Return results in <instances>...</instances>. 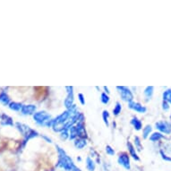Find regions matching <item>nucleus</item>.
Listing matches in <instances>:
<instances>
[{"label": "nucleus", "instance_id": "3", "mask_svg": "<svg viewBox=\"0 0 171 171\" xmlns=\"http://www.w3.org/2000/svg\"><path fill=\"white\" fill-rule=\"evenodd\" d=\"M117 89L119 91L120 96L124 101H126V102H128V103L131 101H134V95L127 87H125V86L119 87L118 86V87H117Z\"/></svg>", "mask_w": 171, "mask_h": 171}, {"label": "nucleus", "instance_id": "4", "mask_svg": "<svg viewBox=\"0 0 171 171\" xmlns=\"http://www.w3.org/2000/svg\"><path fill=\"white\" fill-rule=\"evenodd\" d=\"M156 128L159 130L160 132L169 134L171 133V125L168 122L166 121H159L155 124Z\"/></svg>", "mask_w": 171, "mask_h": 171}, {"label": "nucleus", "instance_id": "30", "mask_svg": "<svg viewBox=\"0 0 171 171\" xmlns=\"http://www.w3.org/2000/svg\"><path fill=\"white\" fill-rule=\"evenodd\" d=\"M104 90H105V91H107V93H108V94L109 93V92H108V87H106V86H105V87H104Z\"/></svg>", "mask_w": 171, "mask_h": 171}, {"label": "nucleus", "instance_id": "24", "mask_svg": "<svg viewBox=\"0 0 171 171\" xmlns=\"http://www.w3.org/2000/svg\"><path fill=\"white\" fill-rule=\"evenodd\" d=\"M134 144H135V148L137 149L138 152H141L142 149V146L141 144V141H140L138 136H135L134 137Z\"/></svg>", "mask_w": 171, "mask_h": 171}, {"label": "nucleus", "instance_id": "6", "mask_svg": "<svg viewBox=\"0 0 171 171\" xmlns=\"http://www.w3.org/2000/svg\"><path fill=\"white\" fill-rule=\"evenodd\" d=\"M128 107H129V108L133 109V110L138 112V113H142V114L145 113L147 111V108L144 106H142L140 103H138V102H134V101L129 102Z\"/></svg>", "mask_w": 171, "mask_h": 171}, {"label": "nucleus", "instance_id": "15", "mask_svg": "<svg viewBox=\"0 0 171 171\" xmlns=\"http://www.w3.org/2000/svg\"><path fill=\"white\" fill-rule=\"evenodd\" d=\"M163 101L171 104V89H168L167 91L163 92Z\"/></svg>", "mask_w": 171, "mask_h": 171}, {"label": "nucleus", "instance_id": "2", "mask_svg": "<svg viewBox=\"0 0 171 171\" xmlns=\"http://www.w3.org/2000/svg\"><path fill=\"white\" fill-rule=\"evenodd\" d=\"M33 119L37 124L40 126H52L53 119L51 118V116L49 113H47L46 111H39V112L34 113Z\"/></svg>", "mask_w": 171, "mask_h": 171}, {"label": "nucleus", "instance_id": "17", "mask_svg": "<svg viewBox=\"0 0 171 171\" xmlns=\"http://www.w3.org/2000/svg\"><path fill=\"white\" fill-rule=\"evenodd\" d=\"M9 108H10V109H12V110H13V111H19L22 109L23 105L21 103H18V102H11L10 105H9Z\"/></svg>", "mask_w": 171, "mask_h": 171}, {"label": "nucleus", "instance_id": "14", "mask_svg": "<svg viewBox=\"0 0 171 171\" xmlns=\"http://www.w3.org/2000/svg\"><path fill=\"white\" fill-rule=\"evenodd\" d=\"M1 125L2 126H13V120L10 117L6 116L5 114H4L2 116V121H1Z\"/></svg>", "mask_w": 171, "mask_h": 171}, {"label": "nucleus", "instance_id": "29", "mask_svg": "<svg viewBox=\"0 0 171 171\" xmlns=\"http://www.w3.org/2000/svg\"><path fill=\"white\" fill-rule=\"evenodd\" d=\"M43 138H44V139H46V140L47 141V142H51V139H49V138H47V136H43Z\"/></svg>", "mask_w": 171, "mask_h": 171}, {"label": "nucleus", "instance_id": "18", "mask_svg": "<svg viewBox=\"0 0 171 171\" xmlns=\"http://www.w3.org/2000/svg\"><path fill=\"white\" fill-rule=\"evenodd\" d=\"M162 138H163V134H161V133H154L150 137V140L152 142H158Z\"/></svg>", "mask_w": 171, "mask_h": 171}, {"label": "nucleus", "instance_id": "12", "mask_svg": "<svg viewBox=\"0 0 171 171\" xmlns=\"http://www.w3.org/2000/svg\"><path fill=\"white\" fill-rule=\"evenodd\" d=\"M0 103H2L3 105L6 106V105H10V98L8 97V95L5 93V92H2L0 94Z\"/></svg>", "mask_w": 171, "mask_h": 171}, {"label": "nucleus", "instance_id": "23", "mask_svg": "<svg viewBox=\"0 0 171 171\" xmlns=\"http://www.w3.org/2000/svg\"><path fill=\"white\" fill-rule=\"evenodd\" d=\"M109 97H108V95L107 94V93H105V92H102L101 93V96H100V100H101V102L103 104H108V102H109Z\"/></svg>", "mask_w": 171, "mask_h": 171}, {"label": "nucleus", "instance_id": "26", "mask_svg": "<svg viewBox=\"0 0 171 171\" xmlns=\"http://www.w3.org/2000/svg\"><path fill=\"white\" fill-rule=\"evenodd\" d=\"M160 155H161V158H162V160H166V161H171V158L170 157H168V155H166L165 153L163 152V150H160Z\"/></svg>", "mask_w": 171, "mask_h": 171}, {"label": "nucleus", "instance_id": "20", "mask_svg": "<svg viewBox=\"0 0 171 171\" xmlns=\"http://www.w3.org/2000/svg\"><path fill=\"white\" fill-rule=\"evenodd\" d=\"M121 110H122L121 104L119 103V102H117V103H116V106H115L114 109H113V114L115 116H118L121 113Z\"/></svg>", "mask_w": 171, "mask_h": 171}, {"label": "nucleus", "instance_id": "9", "mask_svg": "<svg viewBox=\"0 0 171 171\" xmlns=\"http://www.w3.org/2000/svg\"><path fill=\"white\" fill-rule=\"evenodd\" d=\"M127 148H128V152H129L130 156H131L134 160L139 161V160H140V158L138 157L137 153H136V150H135L134 147L133 146V144H132V143L130 142H127Z\"/></svg>", "mask_w": 171, "mask_h": 171}, {"label": "nucleus", "instance_id": "5", "mask_svg": "<svg viewBox=\"0 0 171 171\" xmlns=\"http://www.w3.org/2000/svg\"><path fill=\"white\" fill-rule=\"evenodd\" d=\"M118 162L119 163V165H121L123 168H125L126 169L129 170L131 168V164H130V158L128 154L126 153H121L119 154L118 158Z\"/></svg>", "mask_w": 171, "mask_h": 171}, {"label": "nucleus", "instance_id": "27", "mask_svg": "<svg viewBox=\"0 0 171 171\" xmlns=\"http://www.w3.org/2000/svg\"><path fill=\"white\" fill-rule=\"evenodd\" d=\"M78 98H79V100H80V102H81V105H85V100H84L83 95L81 94V93H79V94H78Z\"/></svg>", "mask_w": 171, "mask_h": 171}, {"label": "nucleus", "instance_id": "19", "mask_svg": "<svg viewBox=\"0 0 171 171\" xmlns=\"http://www.w3.org/2000/svg\"><path fill=\"white\" fill-rule=\"evenodd\" d=\"M152 126H146L144 128H143L142 130V137L144 138V139H147L148 138V136L150 135V132H152Z\"/></svg>", "mask_w": 171, "mask_h": 171}, {"label": "nucleus", "instance_id": "7", "mask_svg": "<svg viewBox=\"0 0 171 171\" xmlns=\"http://www.w3.org/2000/svg\"><path fill=\"white\" fill-rule=\"evenodd\" d=\"M73 101H74V97H73V88L71 89L70 92H68V94L66 96V99L65 100V106L67 109L71 108L73 107Z\"/></svg>", "mask_w": 171, "mask_h": 171}, {"label": "nucleus", "instance_id": "28", "mask_svg": "<svg viewBox=\"0 0 171 171\" xmlns=\"http://www.w3.org/2000/svg\"><path fill=\"white\" fill-rule=\"evenodd\" d=\"M162 108H163V109H164V110H165V111L168 110V109H169L168 103H167L166 101H163V103H162Z\"/></svg>", "mask_w": 171, "mask_h": 171}, {"label": "nucleus", "instance_id": "8", "mask_svg": "<svg viewBox=\"0 0 171 171\" xmlns=\"http://www.w3.org/2000/svg\"><path fill=\"white\" fill-rule=\"evenodd\" d=\"M36 111V106L35 105H23L21 109V112L23 115H34Z\"/></svg>", "mask_w": 171, "mask_h": 171}, {"label": "nucleus", "instance_id": "22", "mask_svg": "<svg viewBox=\"0 0 171 171\" xmlns=\"http://www.w3.org/2000/svg\"><path fill=\"white\" fill-rule=\"evenodd\" d=\"M60 137L62 140H66L69 138V129H64L60 132Z\"/></svg>", "mask_w": 171, "mask_h": 171}, {"label": "nucleus", "instance_id": "10", "mask_svg": "<svg viewBox=\"0 0 171 171\" xmlns=\"http://www.w3.org/2000/svg\"><path fill=\"white\" fill-rule=\"evenodd\" d=\"M86 168L89 171H94L96 168V164L91 157H87L86 159Z\"/></svg>", "mask_w": 171, "mask_h": 171}, {"label": "nucleus", "instance_id": "21", "mask_svg": "<svg viewBox=\"0 0 171 171\" xmlns=\"http://www.w3.org/2000/svg\"><path fill=\"white\" fill-rule=\"evenodd\" d=\"M102 118H103V121L105 123V125L107 126H109V114H108V110H104L103 113H102Z\"/></svg>", "mask_w": 171, "mask_h": 171}, {"label": "nucleus", "instance_id": "1", "mask_svg": "<svg viewBox=\"0 0 171 171\" xmlns=\"http://www.w3.org/2000/svg\"><path fill=\"white\" fill-rule=\"evenodd\" d=\"M57 148L58 153V160L57 164V168H62L65 171H81V169L75 166L73 160L65 153V152L62 148L58 146H57Z\"/></svg>", "mask_w": 171, "mask_h": 171}, {"label": "nucleus", "instance_id": "25", "mask_svg": "<svg viewBox=\"0 0 171 171\" xmlns=\"http://www.w3.org/2000/svg\"><path fill=\"white\" fill-rule=\"evenodd\" d=\"M106 152H107L108 155L113 156V155L115 154V150H114V149H112L111 146L107 145V147H106Z\"/></svg>", "mask_w": 171, "mask_h": 171}, {"label": "nucleus", "instance_id": "11", "mask_svg": "<svg viewBox=\"0 0 171 171\" xmlns=\"http://www.w3.org/2000/svg\"><path fill=\"white\" fill-rule=\"evenodd\" d=\"M87 142L85 140V138H77L75 139L74 142V146L76 147L77 149H83L84 146H86Z\"/></svg>", "mask_w": 171, "mask_h": 171}, {"label": "nucleus", "instance_id": "16", "mask_svg": "<svg viewBox=\"0 0 171 171\" xmlns=\"http://www.w3.org/2000/svg\"><path fill=\"white\" fill-rule=\"evenodd\" d=\"M153 90H154V88L152 86H148L145 90H144V96L148 99V100H150L152 97V95H153Z\"/></svg>", "mask_w": 171, "mask_h": 171}, {"label": "nucleus", "instance_id": "13", "mask_svg": "<svg viewBox=\"0 0 171 171\" xmlns=\"http://www.w3.org/2000/svg\"><path fill=\"white\" fill-rule=\"evenodd\" d=\"M131 124L134 127V129L136 130V131H139V130L142 129V122L137 118H133L132 120H131Z\"/></svg>", "mask_w": 171, "mask_h": 171}]
</instances>
